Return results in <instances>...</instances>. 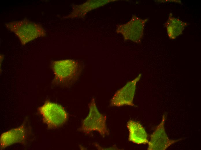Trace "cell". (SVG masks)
Instances as JSON below:
<instances>
[{
    "label": "cell",
    "instance_id": "6da1fadb",
    "mask_svg": "<svg viewBox=\"0 0 201 150\" xmlns=\"http://www.w3.org/2000/svg\"><path fill=\"white\" fill-rule=\"evenodd\" d=\"M5 26L15 34L23 45L45 34V31L40 25L27 19L10 22L6 23Z\"/></svg>",
    "mask_w": 201,
    "mask_h": 150
},
{
    "label": "cell",
    "instance_id": "7a4b0ae2",
    "mask_svg": "<svg viewBox=\"0 0 201 150\" xmlns=\"http://www.w3.org/2000/svg\"><path fill=\"white\" fill-rule=\"evenodd\" d=\"M89 108L88 115L83 120L80 130L86 134L97 131L103 137L108 135L109 131L106 125V116L98 111L94 98L89 104Z\"/></svg>",
    "mask_w": 201,
    "mask_h": 150
},
{
    "label": "cell",
    "instance_id": "3957f363",
    "mask_svg": "<svg viewBox=\"0 0 201 150\" xmlns=\"http://www.w3.org/2000/svg\"><path fill=\"white\" fill-rule=\"evenodd\" d=\"M38 110L43 117V121L50 128L62 125L67 121L68 115L61 105L49 101H46Z\"/></svg>",
    "mask_w": 201,
    "mask_h": 150
},
{
    "label": "cell",
    "instance_id": "277c9868",
    "mask_svg": "<svg viewBox=\"0 0 201 150\" xmlns=\"http://www.w3.org/2000/svg\"><path fill=\"white\" fill-rule=\"evenodd\" d=\"M52 69L55 80L59 82L73 81L77 78L80 71L77 64L70 60L54 62Z\"/></svg>",
    "mask_w": 201,
    "mask_h": 150
},
{
    "label": "cell",
    "instance_id": "5b68a950",
    "mask_svg": "<svg viewBox=\"0 0 201 150\" xmlns=\"http://www.w3.org/2000/svg\"><path fill=\"white\" fill-rule=\"evenodd\" d=\"M139 74L133 80L127 82L115 93L110 102L111 106L120 107L124 106H133V100L136 83L140 79Z\"/></svg>",
    "mask_w": 201,
    "mask_h": 150
},
{
    "label": "cell",
    "instance_id": "8992f818",
    "mask_svg": "<svg viewBox=\"0 0 201 150\" xmlns=\"http://www.w3.org/2000/svg\"><path fill=\"white\" fill-rule=\"evenodd\" d=\"M165 115L162 116L161 122L150 136L148 143V150H165L174 143L181 140L170 139L166 133L164 127Z\"/></svg>",
    "mask_w": 201,
    "mask_h": 150
},
{
    "label": "cell",
    "instance_id": "52a82bcc",
    "mask_svg": "<svg viewBox=\"0 0 201 150\" xmlns=\"http://www.w3.org/2000/svg\"><path fill=\"white\" fill-rule=\"evenodd\" d=\"M26 137L23 125L2 133L0 136V148L3 149L12 144L23 142Z\"/></svg>",
    "mask_w": 201,
    "mask_h": 150
},
{
    "label": "cell",
    "instance_id": "ba28073f",
    "mask_svg": "<svg viewBox=\"0 0 201 150\" xmlns=\"http://www.w3.org/2000/svg\"><path fill=\"white\" fill-rule=\"evenodd\" d=\"M126 127L129 132L128 140L137 145L148 144V134L144 127L138 122L132 120L127 123Z\"/></svg>",
    "mask_w": 201,
    "mask_h": 150
},
{
    "label": "cell",
    "instance_id": "9c48e42d",
    "mask_svg": "<svg viewBox=\"0 0 201 150\" xmlns=\"http://www.w3.org/2000/svg\"><path fill=\"white\" fill-rule=\"evenodd\" d=\"M187 24L169 14L168 18L165 23L167 31L169 38L174 40L181 34Z\"/></svg>",
    "mask_w": 201,
    "mask_h": 150
}]
</instances>
